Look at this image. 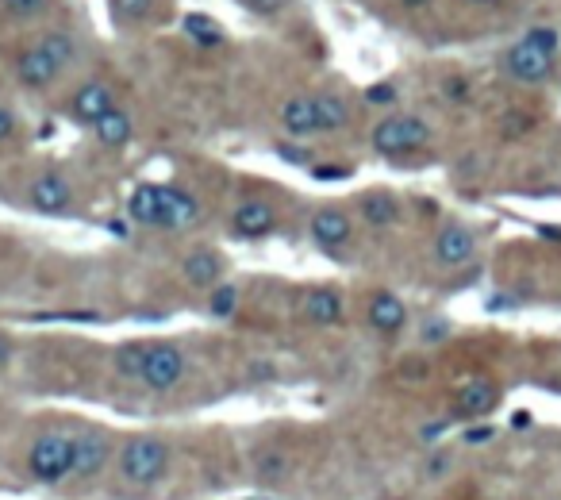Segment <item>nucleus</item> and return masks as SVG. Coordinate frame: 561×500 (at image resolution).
I'll return each instance as SVG.
<instances>
[{
  "mask_svg": "<svg viewBox=\"0 0 561 500\" xmlns=\"http://www.w3.org/2000/svg\"><path fill=\"white\" fill-rule=\"evenodd\" d=\"M131 220L158 231H189L204 220V204L185 185H139L127 200Z\"/></svg>",
  "mask_w": 561,
  "mask_h": 500,
  "instance_id": "1",
  "label": "nucleus"
},
{
  "mask_svg": "<svg viewBox=\"0 0 561 500\" xmlns=\"http://www.w3.org/2000/svg\"><path fill=\"white\" fill-rule=\"evenodd\" d=\"M173 450L162 435H150V431H139V435H127L116 450V470L127 485H139V489H150L158 485L162 477L170 474Z\"/></svg>",
  "mask_w": 561,
  "mask_h": 500,
  "instance_id": "2",
  "label": "nucleus"
},
{
  "mask_svg": "<svg viewBox=\"0 0 561 500\" xmlns=\"http://www.w3.org/2000/svg\"><path fill=\"white\" fill-rule=\"evenodd\" d=\"M77 458V431L50 427L43 435H35V443L27 447V474L43 485H62L74 477Z\"/></svg>",
  "mask_w": 561,
  "mask_h": 500,
  "instance_id": "3",
  "label": "nucleus"
},
{
  "mask_svg": "<svg viewBox=\"0 0 561 500\" xmlns=\"http://www.w3.org/2000/svg\"><path fill=\"white\" fill-rule=\"evenodd\" d=\"M435 131L423 116H412V112H400V116H385L377 120L373 131H369V147L385 158H396V154H415V150L431 147Z\"/></svg>",
  "mask_w": 561,
  "mask_h": 500,
  "instance_id": "4",
  "label": "nucleus"
},
{
  "mask_svg": "<svg viewBox=\"0 0 561 500\" xmlns=\"http://www.w3.org/2000/svg\"><path fill=\"white\" fill-rule=\"evenodd\" d=\"M185 374H189V354L177 343H170V339H158L147 350V366H143L139 385L147 393H170V389H177L185 381Z\"/></svg>",
  "mask_w": 561,
  "mask_h": 500,
  "instance_id": "5",
  "label": "nucleus"
},
{
  "mask_svg": "<svg viewBox=\"0 0 561 500\" xmlns=\"http://www.w3.org/2000/svg\"><path fill=\"white\" fill-rule=\"evenodd\" d=\"M27 204L39 216H70L74 208V185L66 181L62 170H39L27 181Z\"/></svg>",
  "mask_w": 561,
  "mask_h": 500,
  "instance_id": "6",
  "label": "nucleus"
},
{
  "mask_svg": "<svg viewBox=\"0 0 561 500\" xmlns=\"http://www.w3.org/2000/svg\"><path fill=\"white\" fill-rule=\"evenodd\" d=\"M116 458V439L112 431L100 424H89L77 431V458H74V477L93 481L104 474V466Z\"/></svg>",
  "mask_w": 561,
  "mask_h": 500,
  "instance_id": "7",
  "label": "nucleus"
},
{
  "mask_svg": "<svg viewBox=\"0 0 561 500\" xmlns=\"http://www.w3.org/2000/svg\"><path fill=\"white\" fill-rule=\"evenodd\" d=\"M70 120L81 127H97L112 108H116V89L104 81V77H89L81 81L74 93H70Z\"/></svg>",
  "mask_w": 561,
  "mask_h": 500,
  "instance_id": "8",
  "label": "nucleus"
},
{
  "mask_svg": "<svg viewBox=\"0 0 561 500\" xmlns=\"http://www.w3.org/2000/svg\"><path fill=\"white\" fill-rule=\"evenodd\" d=\"M308 235H312V243L319 250H327V254H335V250L350 247V239H354V220H350V212L339 208V204H323L312 212V220H308Z\"/></svg>",
  "mask_w": 561,
  "mask_h": 500,
  "instance_id": "9",
  "label": "nucleus"
},
{
  "mask_svg": "<svg viewBox=\"0 0 561 500\" xmlns=\"http://www.w3.org/2000/svg\"><path fill=\"white\" fill-rule=\"evenodd\" d=\"M500 62H504L508 77L523 81V85H542V81H550V77H554V54L531 47L527 39L512 43V47L504 50V58H500Z\"/></svg>",
  "mask_w": 561,
  "mask_h": 500,
  "instance_id": "10",
  "label": "nucleus"
},
{
  "mask_svg": "<svg viewBox=\"0 0 561 500\" xmlns=\"http://www.w3.org/2000/svg\"><path fill=\"white\" fill-rule=\"evenodd\" d=\"M12 74H16V81L24 85L27 93H50V89L62 81L58 66L39 50V43H27V47L16 50V58H12Z\"/></svg>",
  "mask_w": 561,
  "mask_h": 500,
  "instance_id": "11",
  "label": "nucleus"
},
{
  "mask_svg": "<svg viewBox=\"0 0 561 500\" xmlns=\"http://www.w3.org/2000/svg\"><path fill=\"white\" fill-rule=\"evenodd\" d=\"M231 231L246 239V243H258V239H269L277 231V208L269 204L266 197H246L235 204L231 212Z\"/></svg>",
  "mask_w": 561,
  "mask_h": 500,
  "instance_id": "12",
  "label": "nucleus"
},
{
  "mask_svg": "<svg viewBox=\"0 0 561 500\" xmlns=\"http://www.w3.org/2000/svg\"><path fill=\"white\" fill-rule=\"evenodd\" d=\"M500 404V385L492 377H469L454 393V416L462 420H481Z\"/></svg>",
  "mask_w": 561,
  "mask_h": 500,
  "instance_id": "13",
  "label": "nucleus"
},
{
  "mask_svg": "<svg viewBox=\"0 0 561 500\" xmlns=\"http://www.w3.org/2000/svg\"><path fill=\"white\" fill-rule=\"evenodd\" d=\"M300 312L312 327H339L346 320V297L335 285H316L300 300Z\"/></svg>",
  "mask_w": 561,
  "mask_h": 500,
  "instance_id": "14",
  "label": "nucleus"
},
{
  "mask_svg": "<svg viewBox=\"0 0 561 500\" xmlns=\"http://www.w3.org/2000/svg\"><path fill=\"white\" fill-rule=\"evenodd\" d=\"M366 320L377 335L396 339V335L408 327V304L396 297V293H389V289H377L366 304Z\"/></svg>",
  "mask_w": 561,
  "mask_h": 500,
  "instance_id": "15",
  "label": "nucleus"
},
{
  "mask_svg": "<svg viewBox=\"0 0 561 500\" xmlns=\"http://www.w3.org/2000/svg\"><path fill=\"white\" fill-rule=\"evenodd\" d=\"M277 124L285 135H293V139H312L319 135V112H316V93H296L281 104V112H277Z\"/></svg>",
  "mask_w": 561,
  "mask_h": 500,
  "instance_id": "16",
  "label": "nucleus"
},
{
  "mask_svg": "<svg viewBox=\"0 0 561 500\" xmlns=\"http://www.w3.org/2000/svg\"><path fill=\"white\" fill-rule=\"evenodd\" d=\"M35 43H39V50L58 66V74L62 77L70 74L74 66H81V58H85V47H81V39H77L70 27H50V31H43Z\"/></svg>",
  "mask_w": 561,
  "mask_h": 500,
  "instance_id": "17",
  "label": "nucleus"
},
{
  "mask_svg": "<svg viewBox=\"0 0 561 500\" xmlns=\"http://www.w3.org/2000/svg\"><path fill=\"white\" fill-rule=\"evenodd\" d=\"M473 250H477V235L465 224L450 220V224L439 227V235H435V258H439L442 266H465L473 258Z\"/></svg>",
  "mask_w": 561,
  "mask_h": 500,
  "instance_id": "18",
  "label": "nucleus"
},
{
  "mask_svg": "<svg viewBox=\"0 0 561 500\" xmlns=\"http://www.w3.org/2000/svg\"><path fill=\"white\" fill-rule=\"evenodd\" d=\"M223 270H227L223 258L208 247H196L181 258V277H185V285H193V289H208V293H212L223 281Z\"/></svg>",
  "mask_w": 561,
  "mask_h": 500,
  "instance_id": "19",
  "label": "nucleus"
},
{
  "mask_svg": "<svg viewBox=\"0 0 561 500\" xmlns=\"http://www.w3.org/2000/svg\"><path fill=\"white\" fill-rule=\"evenodd\" d=\"M358 216H362L366 227L385 231V227L400 224V200L392 197L389 189H369V193L358 197Z\"/></svg>",
  "mask_w": 561,
  "mask_h": 500,
  "instance_id": "20",
  "label": "nucleus"
},
{
  "mask_svg": "<svg viewBox=\"0 0 561 500\" xmlns=\"http://www.w3.org/2000/svg\"><path fill=\"white\" fill-rule=\"evenodd\" d=\"M93 135H97L100 147L123 150L127 143H131V135H135V120H131V112H127V108L116 104V108H112V112H108V116L93 127Z\"/></svg>",
  "mask_w": 561,
  "mask_h": 500,
  "instance_id": "21",
  "label": "nucleus"
},
{
  "mask_svg": "<svg viewBox=\"0 0 561 500\" xmlns=\"http://www.w3.org/2000/svg\"><path fill=\"white\" fill-rule=\"evenodd\" d=\"M316 112H319V135L342 131L354 120V108L342 93H316Z\"/></svg>",
  "mask_w": 561,
  "mask_h": 500,
  "instance_id": "22",
  "label": "nucleus"
},
{
  "mask_svg": "<svg viewBox=\"0 0 561 500\" xmlns=\"http://www.w3.org/2000/svg\"><path fill=\"white\" fill-rule=\"evenodd\" d=\"M154 4L158 0H108V16L123 31H135V27H143L154 16Z\"/></svg>",
  "mask_w": 561,
  "mask_h": 500,
  "instance_id": "23",
  "label": "nucleus"
},
{
  "mask_svg": "<svg viewBox=\"0 0 561 500\" xmlns=\"http://www.w3.org/2000/svg\"><path fill=\"white\" fill-rule=\"evenodd\" d=\"M147 350H150V343H123V347L116 350V377L139 385L143 366H147Z\"/></svg>",
  "mask_w": 561,
  "mask_h": 500,
  "instance_id": "24",
  "label": "nucleus"
},
{
  "mask_svg": "<svg viewBox=\"0 0 561 500\" xmlns=\"http://www.w3.org/2000/svg\"><path fill=\"white\" fill-rule=\"evenodd\" d=\"M235 308H239V285H235V281H220V285L208 293V312H212L216 320H227V316H235Z\"/></svg>",
  "mask_w": 561,
  "mask_h": 500,
  "instance_id": "25",
  "label": "nucleus"
},
{
  "mask_svg": "<svg viewBox=\"0 0 561 500\" xmlns=\"http://www.w3.org/2000/svg\"><path fill=\"white\" fill-rule=\"evenodd\" d=\"M185 35L189 39H196L200 47H216V43H223V27L212 20V16H185Z\"/></svg>",
  "mask_w": 561,
  "mask_h": 500,
  "instance_id": "26",
  "label": "nucleus"
},
{
  "mask_svg": "<svg viewBox=\"0 0 561 500\" xmlns=\"http://www.w3.org/2000/svg\"><path fill=\"white\" fill-rule=\"evenodd\" d=\"M50 8V0H0V12L16 24H35Z\"/></svg>",
  "mask_w": 561,
  "mask_h": 500,
  "instance_id": "27",
  "label": "nucleus"
},
{
  "mask_svg": "<svg viewBox=\"0 0 561 500\" xmlns=\"http://www.w3.org/2000/svg\"><path fill=\"white\" fill-rule=\"evenodd\" d=\"M285 477H289V454L266 450V454L258 458V481H262V485H281Z\"/></svg>",
  "mask_w": 561,
  "mask_h": 500,
  "instance_id": "28",
  "label": "nucleus"
},
{
  "mask_svg": "<svg viewBox=\"0 0 561 500\" xmlns=\"http://www.w3.org/2000/svg\"><path fill=\"white\" fill-rule=\"evenodd\" d=\"M531 47H538V50H546V54H554L558 58V27H546V24H538V27H531L527 35H523Z\"/></svg>",
  "mask_w": 561,
  "mask_h": 500,
  "instance_id": "29",
  "label": "nucleus"
},
{
  "mask_svg": "<svg viewBox=\"0 0 561 500\" xmlns=\"http://www.w3.org/2000/svg\"><path fill=\"white\" fill-rule=\"evenodd\" d=\"M246 12H254V16H262V20H273V16H281L285 8H289V0H239Z\"/></svg>",
  "mask_w": 561,
  "mask_h": 500,
  "instance_id": "30",
  "label": "nucleus"
},
{
  "mask_svg": "<svg viewBox=\"0 0 561 500\" xmlns=\"http://www.w3.org/2000/svg\"><path fill=\"white\" fill-rule=\"evenodd\" d=\"M442 93H446V100H458V104H465V100L473 97V89H469L465 77H446L442 81Z\"/></svg>",
  "mask_w": 561,
  "mask_h": 500,
  "instance_id": "31",
  "label": "nucleus"
},
{
  "mask_svg": "<svg viewBox=\"0 0 561 500\" xmlns=\"http://www.w3.org/2000/svg\"><path fill=\"white\" fill-rule=\"evenodd\" d=\"M16 127H20L16 124V112H12L8 104H0V147L16 139Z\"/></svg>",
  "mask_w": 561,
  "mask_h": 500,
  "instance_id": "32",
  "label": "nucleus"
},
{
  "mask_svg": "<svg viewBox=\"0 0 561 500\" xmlns=\"http://www.w3.org/2000/svg\"><path fill=\"white\" fill-rule=\"evenodd\" d=\"M12 354H16V343H12V335L8 331H0V370L12 362Z\"/></svg>",
  "mask_w": 561,
  "mask_h": 500,
  "instance_id": "33",
  "label": "nucleus"
},
{
  "mask_svg": "<svg viewBox=\"0 0 561 500\" xmlns=\"http://www.w3.org/2000/svg\"><path fill=\"white\" fill-rule=\"evenodd\" d=\"M496 435V427H469L465 431V443H488Z\"/></svg>",
  "mask_w": 561,
  "mask_h": 500,
  "instance_id": "34",
  "label": "nucleus"
},
{
  "mask_svg": "<svg viewBox=\"0 0 561 500\" xmlns=\"http://www.w3.org/2000/svg\"><path fill=\"white\" fill-rule=\"evenodd\" d=\"M392 97H396V89H392V85H373V93H369L373 104H389Z\"/></svg>",
  "mask_w": 561,
  "mask_h": 500,
  "instance_id": "35",
  "label": "nucleus"
},
{
  "mask_svg": "<svg viewBox=\"0 0 561 500\" xmlns=\"http://www.w3.org/2000/svg\"><path fill=\"white\" fill-rule=\"evenodd\" d=\"M442 339H446V324L423 327V343H442Z\"/></svg>",
  "mask_w": 561,
  "mask_h": 500,
  "instance_id": "36",
  "label": "nucleus"
},
{
  "mask_svg": "<svg viewBox=\"0 0 561 500\" xmlns=\"http://www.w3.org/2000/svg\"><path fill=\"white\" fill-rule=\"evenodd\" d=\"M450 470V454H435V462H431V474L439 477V474H446Z\"/></svg>",
  "mask_w": 561,
  "mask_h": 500,
  "instance_id": "37",
  "label": "nucleus"
},
{
  "mask_svg": "<svg viewBox=\"0 0 561 500\" xmlns=\"http://www.w3.org/2000/svg\"><path fill=\"white\" fill-rule=\"evenodd\" d=\"M435 0H400V8H408V12H423V8H431Z\"/></svg>",
  "mask_w": 561,
  "mask_h": 500,
  "instance_id": "38",
  "label": "nucleus"
},
{
  "mask_svg": "<svg viewBox=\"0 0 561 500\" xmlns=\"http://www.w3.org/2000/svg\"><path fill=\"white\" fill-rule=\"evenodd\" d=\"M442 431H446V424H427L423 427V439H439Z\"/></svg>",
  "mask_w": 561,
  "mask_h": 500,
  "instance_id": "39",
  "label": "nucleus"
},
{
  "mask_svg": "<svg viewBox=\"0 0 561 500\" xmlns=\"http://www.w3.org/2000/svg\"><path fill=\"white\" fill-rule=\"evenodd\" d=\"M469 4H481V8H488V4H500V0H469Z\"/></svg>",
  "mask_w": 561,
  "mask_h": 500,
  "instance_id": "40",
  "label": "nucleus"
},
{
  "mask_svg": "<svg viewBox=\"0 0 561 500\" xmlns=\"http://www.w3.org/2000/svg\"><path fill=\"white\" fill-rule=\"evenodd\" d=\"M250 500H269V497H250Z\"/></svg>",
  "mask_w": 561,
  "mask_h": 500,
  "instance_id": "41",
  "label": "nucleus"
}]
</instances>
